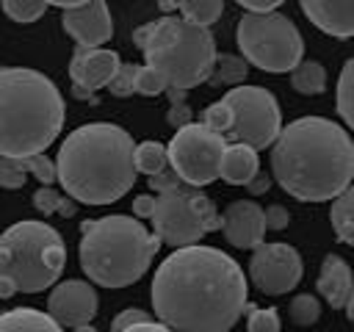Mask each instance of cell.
<instances>
[{"label":"cell","mask_w":354,"mask_h":332,"mask_svg":"<svg viewBox=\"0 0 354 332\" xmlns=\"http://www.w3.org/2000/svg\"><path fill=\"white\" fill-rule=\"evenodd\" d=\"M152 307L171 332H230L249 304L243 268L216 246L174 249L152 277Z\"/></svg>","instance_id":"6da1fadb"},{"label":"cell","mask_w":354,"mask_h":332,"mask_svg":"<svg viewBox=\"0 0 354 332\" xmlns=\"http://www.w3.org/2000/svg\"><path fill=\"white\" fill-rule=\"evenodd\" d=\"M271 174L299 202H329L351 185L354 141L326 116L293 119L271 144Z\"/></svg>","instance_id":"7a4b0ae2"},{"label":"cell","mask_w":354,"mask_h":332,"mask_svg":"<svg viewBox=\"0 0 354 332\" xmlns=\"http://www.w3.org/2000/svg\"><path fill=\"white\" fill-rule=\"evenodd\" d=\"M133 138L111 122H91L72 130L58 147L55 180L75 202L111 205L136 183Z\"/></svg>","instance_id":"3957f363"},{"label":"cell","mask_w":354,"mask_h":332,"mask_svg":"<svg viewBox=\"0 0 354 332\" xmlns=\"http://www.w3.org/2000/svg\"><path fill=\"white\" fill-rule=\"evenodd\" d=\"M64 97L39 69H0V155L28 158L47 152L64 127Z\"/></svg>","instance_id":"277c9868"},{"label":"cell","mask_w":354,"mask_h":332,"mask_svg":"<svg viewBox=\"0 0 354 332\" xmlns=\"http://www.w3.org/2000/svg\"><path fill=\"white\" fill-rule=\"evenodd\" d=\"M158 249L160 241L133 216L113 213L80 224V268L102 288H127L138 282L152 266Z\"/></svg>","instance_id":"5b68a950"},{"label":"cell","mask_w":354,"mask_h":332,"mask_svg":"<svg viewBox=\"0 0 354 332\" xmlns=\"http://www.w3.org/2000/svg\"><path fill=\"white\" fill-rule=\"evenodd\" d=\"M133 42L144 50V64L155 69L166 86L185 91L207 80L216 58L213 33L174 14L141 25Z\"/></svg>","instance_id":"8992f818"},{"label":"cell","mask_w":354,"mask_h":332,"mask_svg":"<svg viewBox=\"0 0 354 332\" xmlns=\"http://www.w3.org/2000/svg\"><path fill=\"white\" fill-rule=\"evenodd\" d=\"M66 266V243L61 232L44 221L25 219L0 232V274L17 290L39 293L58 282Z\"/></svg>","instance_id":"52a82bcc"},{"label":"cell","mask_w":354,"mask_h":332,"mask_svg":"<svg viewBox=\"0 0 354 332\" xmlns=\"http://www.w3.org/2000/svg\"><path fill=\"white\" fill-rule=\"evenodd\" d=\"M235 42L243 53L241 58L263 72H290L299 61H304V39L299 28L290 17L279 11H246L238 19Z\"/></svg>","instance_id":"ba28073f"},{"label":"cell","mask_w":354,"mask_h":332,"mask_svg":"<svg viewBox=\"0 0 354 332\" xmlns=\"http://www.w3.org/2000/svg\"><path fill=\"white\" fill-rule=\"evenodd\" d=\"M152 235L160 243H169L171 249L194 246L207 232L221 227V216L210 196H205L194 185H177L169 191L155 194L152 208Z\"/></svg>","instance_id":"9c48e42d"},{"label":"cell","mask_w":354,"mask_h":332,"mask_svg":"<svg viewBox=\"0 0 354 332\" xmlns=\"http://www.w3.org/2000/svg\"><path fill=\"white\" fill-rule=\"evenodd\" d=\"M227 138L207 130L199 122H188L185 127H177L171 141L166 144L169 166L180 177V183L205 188L213 180H218V163L224 152Z\"/></svg>","instance_id":"30bf717a"},{"label":"cell","mask_w":354,"mask_h":332,"mask_svg":"<svg viewBox=\"0 0 354 332\" xmlns=\"http://www.w3.org/2000/svg\"><path fill=\"white\" fill-rule=\"evenodd\" d=\"M230 113H232V124L230 133L235 141L252 147V149H266L274 144L277 133L282 130V113H279V102L271 91H266L263 86H232L224 97Z\"/></svg>","instance_id":"8fae6325"},{"label":"cell","mask_w":354,"mask_h":332,"mask_svg":"<svg viewBox=\"0 0 354 332\" xmlns=\"http://www.w3.org/2000/svg\"><path fill=\"white\" fill-rule=\"evenodd\" d=\"M301 255L290 243H257L249 257V277L260 293L279 296L299 285Z\"/></svg>","instance_id":"7c38bea8"},{"label":"cell","mask_w":354,"mask_h":332,"mask_svg":"<svg viewBox=\"0 0 354 332\" xmlns=\"http://www.w3.org/2000/svg\"><path fill=\"white\" fill-rule=\"evenodd\" d=\"M47 315L61 329H75L83 324H91L97 315V290L86 279H66L58 282L47 299Z\"/></svg>","instance_id":"4fadbf2b"},{"label":"cell","mask_w":354,"mask_h":332,"mask_svg":"<svg viewBox=\"0 0 354 332\" xmlns=\"http://www.w3.org/2000/svg\"><path fill=\"white\" fill-rule=\"evenodd\" d=\"M61 25L77 47H102L113 36V19L105 0H88L77 8H66Z\"/></svg>","instance_id":"5bb4252c"},{"label":"cell","mask_w":354,"mask_h":332,"mask_svg":"<svg viewBox=\"0 0 354 332\" xmlns=\"http://www.w3.org/2000/svg\"><path fill=\"white\" fill-rule=\"evenodd\" d=\"M218 230L235 249H254L257 243H263L266 235L263 208L252 199H235L224 208Z\"/></svg>","instance_id":"9a60e30c"},{"label":"cell","mask_w":354,"mask_h":332,"mask_svg":"<svg viewBox=\"0 0 354 332\" xmlns=\"http://www.w3.org/2000/svg\"><path fill=\"white\" fill-rule=\"evenodd\" d=\"M119 53L105 50V47H75L72 61H69V77L72 83L97 91L105 89L113 72L119 69Z\"/></svg>","instance_id":"2e32d148"},{"label":"cell","mask_w":354,"mask_h":332,"mask_svg":"<svg viewBox=\"0 0 354 332\" xmlns=\"http://www.w3.org/2000/svg\"><path fill=\"white\" fill-rule=\"evenodd\" d=\"M304 17L326 36H354V0H299Z\"/></svg>","instance_id":"e0dca14e"},{"label":"cell","mask_w":354,"mask_h":332,"mask_svg":"<svg viewBox=\"0 0 354 332\" xmlns=\"http://www.w3.org/2000/svg\"><path fill=\"white\" fill-rule=\"evenodd\" d=\"M318 293L329 302L332 310H340L351 296H354V282H351V266L340 255H326L321 263L318 274Z\"/></svg>","instance_id":"ac0fdd59"},{"label":"cell","mask_w":354,"mask_h":332,"mask_svg":"<svg viewBox=\"0 0 354 332\" xmlns=\"http://www.w3.org/2000/svg\"><path fill=\"white\" fill-rule=\"evenodd\" d=\"M260 172V160H257V149L235 141V144H224L221 152V163H218V177L230 185H246L254 174Z\"/></svg>","instance_id":"d6986e66"},{"label":"cell","mask_w":354,"mask_h":332,"mask_svg":"<svg viewBox=\"0 0 354 332\" xmlns=\"http://www.w3.org/2000/svg\"><path fill=\"white\" fill-rule=\"evenodd\" d=\"M0 332H64V329L41 310L14 307L0 313Z\"/></svg>","instance_id":"ffe728a7"},{"label":"cell","mask_w":354,"mask_h":332,"mask_svg":"<svg viewBox=\"0 0 354 332\" xmlns=\"http://www.w3.org/2000/svg\"><path fill=\"white\" fill-rule=\"evenodd\" d=\"M246 72H249V64L241 55L216 53L213 66H210V75H207L205 83H210V86H241L243 77H246Z\"/></svg>","instance_id":"44dd1931"},{"label":"cell","mask_w":354,"mask_h":332,"mask_svg":"<svg viewBox=\"0 0 354 332\" xmlns=\"http://www.w3.org/2000/svg\"><path fill=\"white\" fill-rule=\"evenodd\" d=\"M329 221H332V230H335L337 241L354 243V194H351V185L332 199Z\"/></svg>","instance_id":"7402d4cb"},{"label":"cell","mask_w":354,"mask_h":332,"mask_svg":"<svg viewBox=\"0 0 354 332\" xmlns=\"http://www.w3.org/2000/svg\"><path fill=\"white\" fill-rule=\"evenodd\" d=\"M290 86L299 94H307V97L321 94L326 89V69L318 61H299L290 69Z\"/></svg>","instance_id":"603a6c76"},{"label":"cell","mask_w":354,"mask_h":332,"mask_svg":"<svg viewBox=\"0 0 354 332\" xmlns=\"http://www.w3.org/2000/svg\"><path fill=\"white\" fill-rule=\"evenodd\" d=\"M133 166L141 174H155L163 166H169V155H166V144L160 141H141L133 147Z\"/></svg>","instance_id":"cb8c5ba5"},{"label":"cell","mask_w":354,"mask_h":332,"mask_svg":"<svg viewBox=\"0 0 354 332\" xmlns=\"http://www.w3.org/2000/svg\"><path fill=\"white\" fill-rule=\"evenodd\" d=\"M224 11V0H183L180 3V17L199 25V28H210Z\"/></svg>","instance_id":"d4e9b609"},{"label":"cell","mask_w":354,"mask_h":332,"mask_svg":"<svg viewBox=\"0 0 354 332\" xmlns=\"http://www.w3.org/2000/svg\"><path fill=\"white\" fill-rule=\"evenodd\" d=\"M354 75V61H346L343 64V72L337 77V113L343 119L346 127L354 124V91H351V77Z\"/></svg>","instance_id":"484cf974"},{"label":"cell","mask_w":354,"mask_h":332,"mask_svg":"<svg viewBox=\"0 0 354 332\" xmlns=\"http://www.w3.org/2000/svg\"><path fill=\"white\" fill-rule=\"evenodd\" d=\"M288 313H290V321L296 326H313L321 318V304L313 293H299V296L290 299Z\"/></svg>","instance_id":"4316f807"},{"label":"cell","mask_w":354,"mask_h":332,"mask_svg":"<svg viewBox=\"0 0 354 332\" xmlns=\"http://www.w3.org/2000/svg\"><path fill=\"white\" fill-rule=\"evenodd\" d=\"M0 6L6 11V17L14 22H36L47 11L44 0H0Z\"/></svg>","instance_id":"83f0119b"},{"label":"cell","mask_w":354,"mask_h":332,"mask_svg":"<svg viewBox=\"0 0 354 332\" xmlns=\"http://www.w3.org/2000/svg\"><path fill=\"white\" fill-rule=\"evenodd\" d=\"M25 177H28L25 158H6V155H0V185L3 188H11V191L22 188Z\"/></svg>","instance_id":"f1b7e54d"},{"label":"cell","mask_w":354,"mask_h":332,"mask_svg":"<svg viewBox=\"0 0 354 332\" xmlns=\"http://www.w3.org/2000/svg\"><path fill=\"white\" fill-rule=\"evenodd\" d=\"M199 124H205L207 130H213V133H218V136L230 133V124H232V113H230L227 102L221 100V102H213V105H207V108H205V113H202V122H199Z\"/></svg>","instance_id":"f546056e"},{"label":"cell","mask_w":354,"mask_h":332,"mask_svg":"<svg viewBox=\"0 0 354 332\" xmlns=\"http://www.w3.org/2000/svg\"><path fill=\"white\" fill-rule=\"evenodd\" d=\"M136 64H119V69L113 72V77L108 80V91L116 97H130L136 91Z\"/></svg>","instance_id":"4dcf8cb0"},{"label":"cell","mask_w":354,"mask_h":332,"mask_svg":"<svg viewBox=\"0 0 354 332\" xmlns=\"http://www.w3.org/2000/svg\"><path fill=\"white\" fill-rule=\"evenodd\" d=\"M279 313L274 307L263 310V307H252L249 318H246V332H279Z\"/></svg>","instance_id":"1f68e13d"},{"label":"cell","mask_w":354,"mask_h":332,"mask_svg":"<svg viewBox=\"0 0 354 332\" xmlns=\"http://www.w3.org/2000/svg\"><path fill=\"white\" fill-rule=\"evenodd\" d=\"M163 89H166V83H163V77H160L155 69H149L147 64L136 69V91H138V94L155 97V94H160Z\"/></svg>","instance_id":"d6a6232c"},{"label":"cell","mask_w":354,"mask_h":332,"mask_svg":"<svg viewBox=\"0 0 354 332\" xmlns=\"http://www.w3.org/2000/svg\"><path fill=\"white\" fill-rule=\"evenodd\" d=\"M25 166H28V172H30L41 185L55 183V163H53L44 152H39V155H28V158H25Z\"/></svg>","instance_id":"836d02e7"},{"label":"cell","mask_w":354,"mask_h":332,"mask_svg":"<svg viewBox=\"0 0 354 332\" xmlns=\"http://www.w3.org/2000/svg\"><path fill=\"white\" fill-rule=\"evenodd\" d=\"M58 202H61V194L53 191L50 185H41V188L33 194V208H36L39 213H44V216L55 213V210H58Z\"/></svg>","instance_id":"e575fe53"},{"label":"cell","mask_w":354,"mask_h":332,"mask_svg":"<svg viewBox=\"0 0 354 332\" xmlns=\"http://www.w3.org/2000/svg\"><path fill=\"white\" fill-rule=\"evenodd\" d=\"M147 185H149V188H155V194H160V191H169V188L183 185V183H180V177L174 174V169H171V166H163L160 172H155V174H149V177H147Z\"/></svg>","instance_id":"d590c367"},{"label":"cell","mask_w":354,"mask_h":332,"mask_svg":"<svg viewBox=\"0 0 354 332\" xmlns=\"http://www.w3.org/2000/svg\"><path fill=\"white\" fill-rule=\"evenodd\" d=\"M263 221H266V230H285L290 221V213L282 205H268L263 210Z\"/></svg>","instance_id":"8d00e7d4"},{"label":"cell","mask_w":354,"mask_h":332,"mask_svg":"<svg viewBox=\"0 0 354 332\" xmlns=\"http://www.w3.org/2000/svg\"><path fill=\"white\" fill-rule=\"evenodd\" d=\"M141 321H149V313H144V310H122V313L113 318L111 329H113V332H122V329H127V326H133V324H141Z\"/></svg>","instance_id":"74e56055"},{"label":"cell","mask_w":354,"mask_h":332,"mask_svg":"<svg viewBox=\"0 0 354 332\" xmlns=\"http://www.w3.org/2000/svg\"><path fill=\"white\" fill-rule=\"evenodd\" d=\"M166 122L177 130V127H185L188 122H191V108L185 105V102H177V105H171L169 108V113H166Z\"/></svg>","instance_id":"f35d334b"},{"label":"cell","mask_w":354,"mask_h":332,"mask_svg":"<svg viewBox=\"0 0 354 332\" xmlns=\"http://www.w3.org/2000/svg\"><path fill=\"white\" fill-rule=\"evenodd\" d=\"M238 6H243L249 14H266V11H274L279 8L285 0H235Z\"/></svg>","instance_id":"ab89813d"},{"label":"cell","mask_w":354,"mask_h":332,"mask_svg":"<svg viewBox=\"0 0 354 332\" xmlns=\"http://www.w3.org/2000/svg\"><path fill=\"white\" fill-rule=\"evenodd\" d=\"M152 208H155V196L152 194H138L133 199V216L136 219H149L152 216Z\"/></svg>","instance_id":"60d3db41"},{"label":"cell","mask_w":354,"mask_h":332,"mask_svg":"<svg viewBox=\"0 0 354 332\" xmlns=\"http://www.w3.org/2000/svg\"><path fill=\"white\" fill-rule=\"evenodd\" d=\"M246 188H249V194H254V196H257V194H266V191L271 188V177H268L266 172H257V174L246 183Z\"/></svg>","instance_id":"b9f144b4"},{"label":"cell","mask_w":354,"mask_h":332,"mask_svg":"<svg viewBox=\"0 0 354 332\" xmlns=\"http://www.w3.org/2000/svg\"><path fill=\"white\" fill-rule=\"evenodd\" d=\"M122 332H171L169 326H163L160 321H155V318H149V321H141V324H133V326H127V329H122Z\"/></svg>","instance_id":"7bdbcfd3"},{"label":"cell","mask_w":354,"mask_h":332,"mask_svg":"<svg viewBox=\"0 0 354 332\" xmlns=\"http://www.w3.org/2000/svg\"><path fill=\"white\" fill-rule=\"evenodd\" d=\"M72 97L75 100H83V102H97V94L94 91H88V89H83V86H77V83H72Z\"/></svg>","instance_id":"ee69618b"},{"label":"cell","mask_w":354,"mask_h":332,"mask_svg":"<svg viewBox=\"0 0 354 332\" xmlns=\"http://www.w3.org/2000/svg\"><path fill=\"white\" fill-rule=\"evenodd\" d=\"M75 210H77L75 199H64V196H61V202H58V210H55V213H61L64 219H69V216H75Z\"/></svg>","instance_id":"f6af8a7d"},{"label":"cell","mask_w":354,"mask_h":332,"mask_svg":"<svg viewBox=\"0 0 354 332\" xmlns=\"http://www.w3.org/2000/svg\"><path fill=\"white\" fill-rule=\"evenodd\" d=\"M14 293H17V285H14L8 277L0 274V299H11Z\"/></svg>","instance_id":"bcb514c9"},{"label":"cell","mask_w":354,"mask_h":332,"mask_svg":"<svg viewBox=\"0 0 354 332\" xmlns=\"http://www.w3.org/2000/svg\"><path fill=\"white\" fill-rule=\"evenodd\" d=\"M163 91L169 94V100H171V105H177V102H185V89H174V86H166Z\"/></svg>","instance_id":"7dc6e473"},{"label":"cell","mask_w":354,"mask_h":332,"mask_svg":"<svg viewBox=\"0 0 354 332\" xmlns=\"http://www.w3.org/2000/svg\"><path fill=\"white\" fill-rule=\"evenodd\" d=\"M47 6H58V8H77V6H83V3H88V0H44Z\"/></svg>","instance_id":"c3c4849f"},{"label":"cell","mask_w":354,"mask_h":332,"mask_svg":"<svg viewBox=\"0 0 354 332\" xmlns=\"http://www.w3.org/2000/svg\"><path fill=\"white\" fill-rule=\"evenodd\" d=\"M180 3H183V0H158V8H160L163 14H171V11H180Z\"/></svg>","instance_id":"681fc988"},{"label":"cell","mask_w":354,"mask_h":332,"mask_svg":"<svg viewBox=\"0 0 354 332\" xmlns=\"http://www.w3.org/2000/svg\"><path fill=\"white\" fill-rule=\"evenodd\" d=\"M72 332H97V329H94V326H91V324H83V326H75V329H72Z\"/></svg>","instance_id":"f907efd6"}]
</instances>
